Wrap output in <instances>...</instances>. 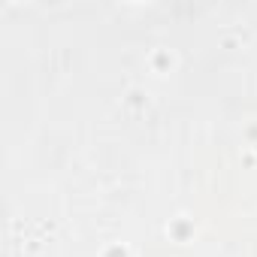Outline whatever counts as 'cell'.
I'll list each match as a JSON object with an SVG mask.
<instances>
[]
</instances>
